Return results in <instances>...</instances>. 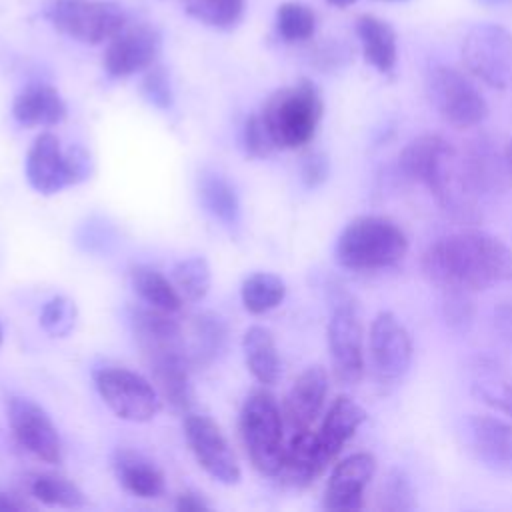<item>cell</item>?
I'll return each mask as SVG.
<instances>
[{
  "mask_svg": "<svg viewBox=\"0 0 512 512\" xmlns=\"http://www.w3.org/2000/svg\"><path fill=\"white\" fill-rule=\"evenodd\" d=\"M476 2L482 4V6H488V8H498V6L512 4V0H476Z\"/></svg>",
  "mask_w": 512,
  "mask_h": 512,
  "instance_id": "46",
  "label": "cell"
},
{
  "mask_svg": "<svg viewBox=\"0 0 512 512\" xmlns=\"http://www.w3.org/2000/svg\"><path fill=\"white\" fill-rule=\"evenodd\" d=\"M6 414L12 436L20 448L46 464L62 462L64 448L58 428L42 406L24 396H10Z\"/></svg>",
  "mask_w": 512,
  "mask_h": 512,
  "instance_id": "12",
  "label": "cell"
},
{
  "mask_svg": "<svg viewBox=\"0 0 512 512\" xmlns=\"http://www.w3.org/2000/svg\"><path fill=\"white\" fill-rule=\"evenodd\" d=\"M198 196L206 212L224 226H236L240 222V198L222 174L202 172L198 178Z\"/></svg>",
  "mask_w": 512,
  "mask_h": 512,
  "instance_id": "29",
  "label": "cell"
},
{
  "mask_svg": "<svg viewBox=\"0 0 512 512\" xmlns=\"http://www.w3.org/2000/svg\"><path fill=\"white\" fill-rule=\"evenodd\" d=\"M112 468L120 486L136 498H160L166 490L164 472L136 450L118 448L112 456Z\"/></svg>",
  "mask_w": 512,
  "mask_h": 512,
  "instance_id": "22",
  "label": "cell"
},
{
  "mask_svg": "<svg viewBox=\"0 0 512 512\" xmlns=\"http://www.w3.org/2000/svg\"><path fill=\"white\" fill-rule=\"evenodd\" d=\"M32 508H34V502L24 498L22 494L0 490V512H22Z\"/></svg>",
  "mask_w": 512,
  "mask_h": 512,
  "instance_id": "43",
  "label": "cell"
},
{
  "mask_svg": "<svg viewBox=\"0 0 512 512\" xmlns=\"http://www.w3.org/2000/svg\"><path fill=\"white\" fill-rule=\"evenodd\" d=\"M494 328L504 342L512 344V302H500L494 308Z\"/></svg>",
  "mask_w": 512,
  "mask_h": 512,
  "instance_id": "42",
  "label": "cell"
},
{
  "mask_svg": "<svg viewBox=\"0 0 512 512\" xmlns=\"http://www.w3.org/2000/svg\"><path fill=\"white\" fill-rule=\"evenodd\" d=\"M472 394L486 406L512 418V380L490 358H476L472 364Z\"/></svg>",
  "mask_w": 512,
  "mask_h": 512,
  "instance_id": "27",
  "label": "cell"
},
{
  "mask_svg": "<svg viewBox=\"0 0 512 512\" xmlns=\"http://www.w3.org/2000/svg\"><path fill=\"white\" fill-rule=\"evenodd\" d=\"M286 296V284L272 272H254L244 278L240 298L250 314H266L282 304Z\"/></svg>",
  "mask_w": 512,
  "mask_h": 512,
  "instance_id": "31",
  "label": "cell"
},
{
  "mask_svg": "<svg viewBox=\"0 0 512 512\" xmlns=\"http://www.w3.org/2000/svg\"><path fill=\"white\" fill-rule=\"evenodd\" d=\"M356 36L362 46L364 60L380 74H392L398 62V42L394 28L372 14L356 18Z\"/></svg>",
  "mask_w": 512,
  "mask_h": 512,
  "instance_id": "24",
  "label": "cell"
},
{
  "mask_svg": "<svg viewBox=\"0 0 512 512\" xmlns=\"http://www.w3.org/2000/svg\"><path fill=\"white\" fill-rule=\"evenodd\" d=\"M426 92L436 112L454 128L478 126L488 114L482 92L464 72L452 66H432L426 76Z\"/></svg>",
  "mask_w": 512,
  "mask_h": 512,
  "instance_id": "6",
  "label": "cell"
},
{
  "mask_svg": "<svg viewBox=\"0 0 512 512\" xmlns=\"http://www.w3.org/2000/svg\"><path fill=\"white\" fill-rule=\"evenodd\" d=\"M424 276L442 290H486L512 278V252L482 230H460L434 240L422 254Z\"/></svg>",
  "mask_w": 512,
  "mask_h": 512,
  "instance_id": "1",
  "label": "cell"
},
{
  "mask_svg": "<svg viewBox=\"0 0 512 512\" xmlns=\"http://www.w3.org/2000/svg\"><path fill=\"white\" fill-rule=\"evenodd\" d=\"M242 142H244V150L252 158H268L274 150H278L274 136L260 112L246 118L244 130H242Z\"/></svg>",
  "mask_w": 512,
  "mask_h": 512,
  "instance_id": "38",
  "label": "cell"
},
{
  "mask_svg": "<svg viewBox=\"0 0 512 512\" xmlns=\"http://www.w3.org/2000/svg\"><path fill=\"white\" fill-rule=\"evenodd\" d=\"M68 114L66 102L54 86L30 84L26 86L12 104V116L26 128L34 126H56Z\"/></svg>",
  "mask_w": 512,
  "mask_h": 512,
  "instance_id": "23",
  "label": "cell"
},
{
  "mask_svg": "<svg viewBox=\"0 0 512 512\" xmlns=\"http://www.w3.org/2000/svg\"><path fill=\"white\" fill-rule=\"evenodd\" d=\"M398 170L404 178L422 184L450 216L478 218L476 200L462 190L458 180V154L442 136L420 134L412 138L398 154Z\"/></svg>",
  "mask_w": 512,
  "mask_h": 512,
  "instance_id": "2",
  "label": "cell"
},
{
  "mask_svg": "<svg viewBox=\"0 0 512 512\" xmlns=\"http://www.w3.org/2000/svg\"><path fill=\"white\" fill-rule=\"evenodd\" d=\"M26 178L40 194H56L70 186L66 152L52 132H42L32 142L26 156Z\"/></svg>",
  "mask_w": 512,
  "mask_h": 512,
  "instance_id": "19",
  "label": "cell"
},
{
  "mask_svg": "<svg viewBox=\"0 0 512 512\" xmlns=\"http://www.w3.org/2000/svg\"><path fill=\"white\" fill-rule=\"evenodd\" d=\"M210 264L204 256H190L172 268V284L184 302H198L210 290Z\"/></svg>",
  "mask_w": 512,
  "mask_h": 512,
  "instance_id": "33",
  "label": "cell"
},
{
  "mask_svg": "<svg viewBox=\"0 0 512 512\" xmlns=\"http://www.w3.org/2000/svg\"><path fill=\"white\" fill-rule=\"evenodd\" d=\"M408 252L404 230L386 216L364 214L352 218L340 232L334 256L352 272H374L396 266Z\"/></svg>",
  "mask_w": 512,
  "mask_h": 512,
  "instance_id": "3",
  "label": "cell"
},
{
  "mask_svg": "<svg viewBox=\"0 0 512 512\" xmlns=\"http://www.w3.org/2000/svg\"><path fill=\"white\" fill-rule=\"evenodd\" d=\"M176 510L180 512H200V510H206L210 508L208 502L202 498V494L198 492H192V490H186V492H180L176 496Z\"/></svg>",
  "mask_w": 512,
  "mask_h": 512,
  "instance_id": "44",
  "label": "cell"
},
{
  "mask_svg": "<svg viewBox=\"0 0 512 512\" xmlns=\"http://www.w3.org/2000/svg\"><path fill=\"white\" fill-rule=\"evenodd\" d=\"M466 426L478 460L494 472L512 474V424L490 414H470Z\"/></svg>",
  "mask_w": 512,
  "mask_h": 512,
  "instance_id": "18",
  "label": "cell"
},
{
  "mask_svg": "<svg viewBox=\"0 0 512 512\" xmlns=\"http://www.w3.org/2000/svg\"><path fill=\"white\" fill-rule=\"evenodd\" d=\"M368 360L378 384H394L412 364V340L404 324L388 310L378 312L368 332Z\"/></svg>",
  "mask_w": 512,
  "mask_h": 512,
  "instance_id": "11",
  "label": "cell"
},
{
  "mask_svg": "<svg viewBox=\"0 0 512 512\" xmlns=\"http://www.w3.org/2000/svg\"><path fill=\"white\" fill-rule=\"evenodd\" d=\"M510 178L504 150L500 152L488 136L472 138L458 156V180L472 200L504 192Z\"/></svg>",
  "mask_w": 512,
  "mask_h": 512,
  "instance_id": "14",
  "label": "cell"
},
{
  "mask_svg": "<svg viewBox=\"0 0 512 512\" xmlns=\"http://www.w3.org/2000/svg\"><path fill=\"white\" fill-rule=\"evenodd\" d=\"M324 102L318 86L302 78L292 86L276 90L262 108V118L270 128L278 148H300L308 144L322 120Z\"/></svg>",
  "mask_w": 512,
  "mask_h": 512,
  "instance_id": "4",
  "label": "cell"
},
{
  "mask_svg": "<svg viewBox=\"0 0 512 512\" xmlns=\"http://www.w3.org/2000/svg\"><path fill=\"white\" fill-rule=\"evenodd\" d=\"M330 162L324 152H310L300 166V176L306 188H318L328 180Z\"/></svg>",
  "mask_w": 512,
  "mask_h": 512,
  "instance_id": "41",
  "label": "cell"
},
{
  "mask_svg": "<svg viewBox=\"0 0 512 512\" xmlns=\"http://www.w3.org/2000/svg\"><path fill=\"white\" fill-rule=\"evenodd\" d=\"M76 324V306L66 296L50 298L40 310V326L54 338H64Z\"/></svg>",
  "mask_w": 512,
  "mask_h": 512,
  "instance_id": "37",
  "label": "cell"
},
{
  "mask_svg": "<svg viewBox=\"0 0 512 512\" xmlns=\"http://www.w3.org/2000/svg\"><path fill=\"white\" fill-rule=\"evenodd\" d=\"M376 474V458L370 452H354L340 460L324 490L326 510H362L364 492Z\"/></svg>",
  "mask_w": 512,
  "mask_h": 512,
  "instance_id": "16",
  "label": "cell"
},
{
  "mask_svg": "<svg viewBox=\"0 0 512 512\" xmlns=\"http://www.w3.org/2000/svg\"><path fill=\"white\" fill-rule=\"evenodd\" d=\"M380 2H404V0H380Z\"/></svg>",
  "mask_w": 512,
  "mask_h": 512,
  "instance_id": "49",
  "label": "cell"
},
{
  "mask_svg": "<svg viewBox=\"0 0 512 512\" xmlns=\"http://www.w3.org/2000/svg\"><path fill=\"white\" fill-rule=\"evenodd\" d=\"M366 410L350 396H338L326 410L320 428L316 432L318 448L328 464L336 460L346 442L364 424Z\"/></svg>",
  "mask_w": 512,
  "mask_h": 512,
  "instance_id": "21",
  "label": "cell"
},
{
  "mask_svg": "<svg viewBox=\"0 0 512 512\" xmlns=\"http://www.w3.org/2000/svg\"><path fill=\"white\" fill-rule=\"evenodd\" d=\"M246 0H186V12L212 28L228 30L236 26L244 14Z\"/></svg>",
  "mask_w": 512,
  "mask_h": 512,
  "instance_id": "34",
  "label": "cell"
},
{
  "mask_svg": "<svg viewBox=\"0 0 512 512\" xmlns=\"http://www.w3.org/2000/svg\"><path fill=\"white\" fill-rule=\"evenodd\" d=\"M328 352L334 376L340 384H356L366 368L364 326L358 304L348 296H336L326 328Z\"/></svg>",
  "mask_w": 512,
  "mask_h": 512,
  "instance_id": "8",
  "label": "cell"
},
{
  "mask_svg": "<svg viewBox=\"0 0 512 512\" xmlns=\"http://www.w3.org/2000/svg\"><path fill=\"white\" fill-rule=\"evenodd\" d=\"M440 314L444 324L458 334H466L476 320L474 292L468 290H442Z\"/></svg>",
  "mask_w": 512,
  "mask_h": 512,
  "instance_id": "35",
  "label": "cell"
},
{
  "mask_svg": "<svg viewBox=\"0 0 512 512\" xmlns=\"http://www.w3.org/2000/svg\"><path fill=\"white\" fill-rule=\"evenodd\" d=\"M284 426L282 408L268 390H254L244 400L238 418L240 438L252 466L264 476L276 478L280 470L286 446Z\"/></svg>",
  "mask_w": 512,
  "mask_h": 512,
  "instance_id": "5",
  "label": "cell"
},
{
  "mask_svg": "<svg viewBox=\"0 0 512 512\" xmlns=\"http://www.w3.org/2000/svg\"><path fill=\"white\" fill-rule=\"evenodd\" d=\"M28 492L40 504L58 508H82L84 492L66 476L56 472H38L28 478Z\"/></svg>",
  "mask_w": 512,
  "mask_h": 512,
  "instance_id": "30",
  "label": "cell"
},
{
  "mask_svg": "<svg viewBox=\"0 0 512 512\" xmlns=\"http://www.w3.org/2000/svg\"><path fill=\"white\" fill-rule=\"evenodd\" d=\"M504 160H506V166H508V170H510V174H512V140L506 144V148H504Z\"/></svg>",
  "mask_w": 512,
  "mask_h": 512,
  "instance_id": "47",
  "label": "cell"
},
{
  "mask_svg": "<svg viewBox=\"0 0 512 512\" xmlns=\"http://www.w3.org/2000/svg\"><path fill=\"white\" fill-rule=\"evenodd\" d=\"M162 50V36L150 24H126L104 50V70L112 78H128L146 72L156 64Z\"/></svg>",
  "mask_w": 512,
  "mask_h": 512,
  "instance_id": "15",
  "label": "cell"
},
{
  "mask_svg": "<svg viewBox=\"0 0 512 512\" xmlns=\"http://www.w3.org/2000/svg\"><path fill=\"white\" fill-rule=\"evenodd\" d=\"M142 94L146 96V100L160 108V110H168L174 104V92H172V84H170V76L166 72L164 66L154 64L144 72L142 78Z\"/></svg>",
  "mask_w": 512,
  "mask_h": 512,
  "instance_id": "39",
  "label": "cell"
},
{
  "mask_svg": "<svg viewBox=\"0 0 512 512\" xmlns=\"http://www.w3.org/2000/svg\"><path fill=\"white\" fill-rule=\"evenodd\" d=\"M64 152H66V170H68L70 186L88 180L92 174V168H94L90 152L80 144H72V146L64 148Z\"/></svg>",
  "mask_w": 512,
  "mask_h": 512,
  "instance_id": "40",
  "label": "cell"
},
{
  "mask_svg": "<svg viewBox=\"0 0 512 512\" xmlns=\"http://www.w3.org/2000/svg\"><path fill=\"white\" fill-rule=\"evenodd\" d=\"M72 2H76V0H42V2H40V12H42L44 18H48V16H52L56 10H60V8H64V6L72 4Z\"/></svg>",
  "mask_w": 512,
  "mask_h": 512,
  "instance_id": "45",
  "label": "cell"
},
{
  "mask_svg": "<svg viewBox=\"0 0 512 512\" xmlns=\"http://www.w3.org/2000/svg\"><path fill=\"white\" fill-rule=\"evenodd\" d=\"M94 386L104 404L122 420L150 422L162 406L156 386L124 366H102L94 372Z\"/></svg>",
  "mask_w": 512,
  "mask_h": 512,
  "instance_id": "7",
  "label": "cell"
},
{
  "mask_svg": "<svg viewBox=\"0 0 512 512\" xmlns=\"http://www.w3.org/2000/svg\"><path fill=\"white\" fill-rule=\"evenodd\" d=\"M0 342H2V326H0Z\"/></svg>",
  "mask_w": 512,
  "mask_h": 512,
  "instance_id": "50",
  "label": "cell"
},
{
  "mask_svg": "<svg viewBox=\"0 0 512 512\" xmlns=\"http://www.w3.org/2000/svg\"><path fill=\"white\" fill-rule=\"evenodd\" d=\"M326 396L328 372L318 364L302 370L292 382L282 406V416L288 430L298 432L312 428L324 408Z\"/></svg>",
  "mask_w": 512,
  "mask_h": 512,
  "instance_id": "17",
  "label": "cell"
},
{
  "mask_svg": "<svg viewBox=\"0 0 512 512\" xmlns=\"http://www.w3.org/2000/svg\"><path fill=\"white\" fill-rule=\"evenodd\" d=\"M130 284L134 292L140 296V300L156 310L176 314L180 312L184 300L178 294L172 280H168L162 272L156 268L138 264L130 270Z\"/></svg>",
  "mask_w": 512,
  "mask_h": 512,
  "instance_id": "28",
  "label": "cell"
},
{
  "mask_svg": "<svg viewBox=\"0 0 512 512\" xmlns=\"http://www.w3.org/2000/svg\"><path fill=\"white\" fill-rule=\"evenodd\" d=\"M326 468H328V462L324 460L318 448L316 432L308 428V430L290 432L276 478H280V482L286 486L304 488L312 484Z\"/></svg>",
  "mask_w": 512,
  "mask_h": 512,
  "instance_id": "20",
  "label": "cell"
},
{
  "mask_svg": "<svg viewBox=\"0 0 512 512\" xmlns=\"http://www.w3.org/2000/svg\"><path fill=\"white\" fill-rule=\"evenodd\" d=\"M242 352L250 374L262 386H274L282 374V360L274 336L264 326H250L242 338Z\"/></svg>",
  "mask_w": 512,
  "mask_h": 512,
  "instance_id": "26",
  "label": "cell"
},
{
  "mask_svg": "<svg viewBox=\"0 0 512 512\" xmlns=\"http://www.w3.org/2000/svg\"><path fill=\"white\" fill-rule=\"evenodd\" d=\"M378 508L386 512H410L416 508L414 488L402 470L394 468L386 474V480L380 490Z\"/></svg>",
  "mask_w": 512,
  "mask_h": 512,
  "instance_id": "36",
  "label": "cell"
},
{
  "mask_svg": "<svg viewBox=\"0 0 512 512\" xmlns=\"http://www.w3.org/2000/svg\"><path fill=\"white\" fill-rule=\"evenodd\" d=\"M466 68L492 88H506L512 72V34L500 24L472 26L462 40Z\"/></svg>",
  "mask_w": 512,
  "mask_h": 512,
  "instance_id": "9",
  "label": "cell"
},
{
  "mask_svg": "<svg viewBox=\"0 0 512 512\" xmlns=\"http://www.w3.org/2000/svg\"><path fill=\"white\" fill-rule=\"evenodd\" d=\"M46 20L60 34L82 44L110 42L128 24L124 8L110 0H76Z\"/></svg>",
  "mask_w": 512,
  "mask_h": 512,
  "instance_id": "10",
  "label": "cell"
},
{
  "mask_svg": "<svg viewBox=\"0 0 512 512\" xmlns=\"http://www.w3.org/2000/svg\"><path fill=\"white\" fill-rule=\"evenodd\" d=\"M328 4H332V6H336V8H346V6H350V4H354L356 0H326Z\"/></svg>",
  "mask_w": 512,
  "mask_h": 512,
  "instance_id": "48",
  "label": "cell"
},
{
  "mask_svg": "<svg viewBox=\"0 0 512 512\" xmlns=\"http://www.w3.org/2000/svg\"><path fill=\"white\" fill-rule=\"evenodd\" d=\"M184 436L190 452L208 476L220 484H236L240 480V464L236 454L212 418L186 412Z\"/></svg>",
  "mask_w": 512,
  "mask_h": 512,
  "instance_id": "13",
  "label": "cell"
},
{
  "mask_svg": "<svg viewBox=\"0 0 512 512\" xmlns=\"http://www.w3.org/2000/svg\"><path fill=\"white\" fill-rule=\"evenodd\" d=\"M276 32L284 42L290 44L310 40L316 32L314 10L298 0L282 2L276 10Z\"/></svg>",
  "mask_w": 512,
  "mask_h": 512,
  "instance_id": "32",
  "label": "cell"
},
{
  "mask_svg": "<svg viewBox=\"0 0 512 512\" xmlns=\"http://www.w3.org/2000/svg\"><path fill=\"white\" fill-rule=\"evenodd\" d=\"M228 338L226 322L214 312H200L190 320L188 332H184L186 352L192 366L212 364L224 350Z\"/></svg>",
  "mask_w": 512,
  "mask_h": 512,
  "instance_id": "25",
  "label": "cell"
}]
</instances>
